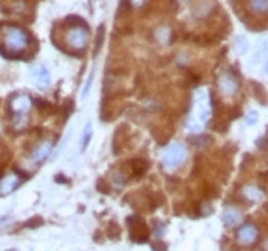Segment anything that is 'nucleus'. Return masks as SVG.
Wrapping results in <instances>:
<instances>
[{
    "instance_id": "f257e3e1",
    "label": "nucleus",
    "mask_w": 268,
    "mask_h": 251,
    "mask_svg": "<svg viewBox=\"0 0 268 251\" xmlns=\"http://www.w3.org/2000/svg\"><path fill=\"white\" fill-rule=\"evenodd\" d=\"M31 46V35L19 25H2L0 27V50L6 56H19Z\"/></svg>"
},
{
    "instance_id": "f03ea898",
    "label": "nucleus",
    "mask_w": 268,
    "mask_h": 251,
    "mask_svg": "<svg viewBox=\"0 0 268 251\" xmlns=\"http://www.w3.org/2000/svg\"><path fill=\"white\" fill-rule=\"evenodd\" d=\"M211 119V100L207 90H197L196 92V102H194V113L190 115L188 127L190 131H199L207 121Z\"/></svg>"
},
{
    "instance_id": "7ed1b4c3",
    "label": "nucleus",
    "mask_w": 268,
    "mask_h": 251,
    "mask_svg": "<svg viewBox=\"0 0 268 251\" xmlns=\"http://www.w3.org/2000/svg\"><path fill=\"white\" fill-rule=\"evenodd\" d=\"M31 106H33V100L27 94H17V96L12 98L10 108H12V117H14L15 129H23V127L27 125Z\"/></svg>"
},
{
    "instance_id": "20e7f679",
    "label": "nucleus",
    "mask_w": 268,
    "mask_h": 251,
    "mask_svg": "<svg viewBox=\"0 0 268 251\" xmlns=\"http://www.w3.org/2000/svg\"><path fill=\"white\" fill-rule=\"evenodd\" d=\"M186 155H188V150L182 142H174L171 146L165 148L163 155H161V161H163V167L167 171H176L180 167L182 163L186 161Z\"/></svg>"
},
{
    "instance_id": "39448f33",
    "label": "nucleus",
    "mask_w": 268,
    "mask_h": 251,
    "mask_svg": "<svg viewBox=\"0 0 268 251\" xmlns=\"http://www.w3.org/2000/svg\"><path fill=\"white\" fill-rule=\"evenodd\" d=\"M64 38H66V45L69 50L80 52L85 50L88 46V43H90V33H88V29L85 25H73V27H69L66 31Z\"/></svg>"
},
{
    "instance_id": "423d86ee",
    "label": "nucleus",
    "mask_w": 268,
    "mask_h": 251,
    "mask_svg": "<svg viewBox=\"0 0 268 251\" xmlns=\"http://www.w3.org/2000/svg\"><path fill=\"white\" fill-rule=\"evenodd\" d=\"M236 240H238L239 245H253L257 244V240H259V228L251 224V222H245V224H241L238 228V234H236Z\"/></svg>"
},
{
    "instance_id": "0eeeda50",
    "label": "nucleus",
    "mask_w": 268,
    "mask_h": 251,
    "mask_svg": "<svg viewBox=\"0 0 268 251\" xmlns=\"http://www.w3.org/2000/svg\"><path fill=\"white\" fill-rule=\"evenodd\" d=\"M218 89H220V92H222L226 98H232L234 94L238 92L239 82L230 71H224V73L218 77Z\"/></svg>"
},
{
    "instance_id": "6e6552de",
    "label": "nucleus",
    "mask_w": 268,
    "mask_h": 251,
    "mask_svg": "<svg viewBox=\"0 0 268 251\" xmlns=\"http://www.w3.org/2000/svg\"><path fill=\"white\" fill-rule=\"evenodd\" d=\"M22 182V177L17 175V173H10L6 177L0 178V196H8V194H12L19 186Z\"/></svg>"
},
{
    "instance_id": "1a4fd4ad",
    "label": "nucleus",
    "mask_w": 268,
    "mask_h": 251,
    "mask_svg": "<svg viewBox=\"0 0 268 251\" xmlns=\"http://www.w3.org/2000/svg\"><path fill=\"white\" fill-rule=\"evenodd\" d=\"M52 150H54V142H52V140L40 142V144H38V146L33 150V154H31V161L35 163V165L43 163L44 159H46V157L52 154Z\"/></svg>"
},
{
    "instance_id": "9d476101",
    "label": "nucleus",
    "mask_w": 268,
    "mask_h": 251,
    "mask_svg": "<svg viewBox=\"0 0 268 251\" xmlns=\"http://www.w3.org/2000/svg\"><path fill=\"white\" fill-rule=\"evenodd\" d=\"M222 221H224L226 226H239L243 221V215L236 207H226L224 213H222Z\"/></svg>"
},
{
    "instance_id": "9b49d317",
    "label": "nucleus",
    "mask_w": 268,
    "mask_h": 251,
    "mask_svg": "<svg viewBox=\"0 0 268 251\" xmlns=\"http://www.w3.org/2000/svg\"><path fill=\"white\" fill-rule=\"evenodd\" d=\"M33 79H35L36 85H38L40 89H46V87L50 85V71L44 66H36L35 69H33Z\"/></svg>"
},
{
    "instance_id": "f8f14e48",
    "label": "nucleus",
    "mask_w": 268,
    "mask_h": 251,
    "mask_svg": "<svg viewBox=\"0 0 268 251\" xmlns=\"http://www.w3.org/2000/svg\"><path fill=\"white\" fill-rule=\"evenodd\" d=\"M243 196L251 201H261L264 198V192H262L261 188H257V186H245L243 188Z\"/></svg>"
},
{
    "instance_id": "ddd939ff",
    "label": "nucleus",
    "mask_w": 268,
    "mask_h": 251,
    "mask_svg": "<svg viewBox=\"0 0 268 251\" xmlns=\"http://www.w3.org/2000/svg\"><path fill=\"white\" fill-rule=\"evenodd\" d=\"M251 10L255 14H268V0H251Z\"/></svg>"
},
{
    "instance_id": "4468645a",
    "label": "nucleus",
    "mask_w": 268,
    "mask_h": 251,
    "mask_svg": "<svg viewBox=\"0 0 268 251\" xmlns=\"http://www.w3.org/2000/svg\"><path fill=\"white\" fill-rule=\"evenodd\" d=\"M155 37L159 43H169V38H171V31L169 27H159V29L155 31Z\"/></svg>"
},
{
    "instance_id": "2eb2a0df",
    "label": "nucleus",
    "mask_w": 268,
    "mask_h": 251,
    "mask_svg": "<svg viewBox=\"0 0 268 251\" xmlns=\"http://www.w3.org/2000/svg\"><path fill=\"white\" fill-rule=\"evenodd\" d=\"M245 123L247 125H255V123H257V111H251V113H249V117L245 119Z\"/></svg>"
},
{
    "instance_id": "dca6fc26",
    "label": "nucleus",
    "mask_w": 268,
    "mask_h": 251,
    "mask_svg": "<svg viewBox=\"0 0 268 251\" xmlns=\"http://www.w3.org/2000/svg\"><path fill=\"white\" fill-rule=\"evenodd\" d=\"M88 138H90V125H88L87 129H85V140H83V148H87Z\"/></svg>"
},
{
    "instance_id": "f3484780",
    "label": "nucleus",
    "mask_w": 268,
    "mask_h": 251,
    "mask_svg": "<svg viewBox=\"0 0 268 251\" xmlns=\"http://www.w3.org/2000/svg\"><path fill=\"white\" fill-rule=\"evenodd\" d=\"M131 2H132V6L140 8V6H144V2H146V0H131Z\"/></svg>"
},
{
    "instance_id": "a211bd4d",
    "label": "nucleus",
    "mask_w": 268,
    "mask_h": 251,
    "mask_svg": "<svg viewBox=\"0 0 268 251\" xmlns=\"http://www.w3.org/2000/svg\"><path fill=\"white\" fill-rule=\"evenodd\" d=\"M264 73L268 75V61H266V64H264Z\"/></svg>"
},
{
    "instance_id": "6ab92c4d",
    "label": "nucleus",
    "mask_w": 268,
    "mask_h": 251,
    "mask_svg": "<svg viewBox=\"0 0 268 251\" xmlns=\"http://www.w3.org/2000/svg\"><path fill=\"white\" fill-rule=\"evenodd\" d=\"M266 249H268V240H266Z\"/></svg>"
}]
</instances>
